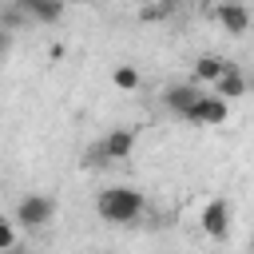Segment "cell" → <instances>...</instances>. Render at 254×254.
<instances>
[{
	"label": "cell",
	"mask_w": 254,
	"mask_h": 254,
	"mask_svg": "<svg viewBox=\"0 0 254 254\" xmlns=\"http://www.w3.org/2000/svg\"><path fill=\"white\" fill-rule=\"evenodd\" d=\"M143 206H147V198H143V190H135V187H107V190H99V198H95V214H99L103 222H111V226H131V222H139Z\"/></svg>",
	"instance_id": "1"
},
{
	"label": "cell",
	"mask_w": 254,
	"mask_h": 254,
	"mask_svg": "<svg viewBox=\"0 0 254 254\" xmlns=\"http://www.w3.org/2000/svg\"><path fill=\"white\" fill-rule=\"evenodd\" d=\"M226 115H230V99H222V95H214V91H210V95L202 91L183 119H187L190 127H222Z\"/></svg>",
	"instance_id": "2"
},
{
	"label": "cell",
	"mask_w": 254,
	"mask_h": 254,
	"mask_svg": "<svg viewBox=\"0 0 254 254\" xmlns=\"http://www.w3.org/2000/svg\"><path fill=\"white\" fill-rule=\"evenodd\" d=\"M56 218V202L48 198V194H24L20 202H16V222L24 226V230H44L48 222Z\"/></svg>",
	"instance_id": "3"
},
{
	"label": "cell",
	"mask_w": 254,
	"mask_h": 254,
	"mask_svg": "<svg viewBox=\"0 0 254 254\" xmlns=\"http://www.w3.org/2000/svg\"><path fill=\"white\" fill-rule=\"evenodd\" d=\"M214 16H218V28L226 36H246L250 24H254V16H250V8L242 0H218V12Z\"/></svg>",
	"instance_id": "4"
},
{
	"label": "cell",
	"mask_w": 254,
	"mask_h": 254,
	"mask_svg": "<svg viewBox=\"0 0 254 254\" xmlns=\"http://www.w3.org/2000/svg\"><path fill=\"white\" fill-rule=\"evenodd\" d=\"M198 222H202V230H206L210 238H226V230H230V202H226V198H210V202L202 206Z\"/></svg>",
	"instance_id": "5"
},
{
	"label": "cell",
	"mask_w": 254,
	"mask_h": 254,
	"mask_svg": "<svg viewBox=\"0 0 254 254\" xmlns=\"http://www.w3.org/2000/svg\"><path fill=\"white\" fill-rule=\"evenodd\" d=\"M99 147H103L107 163H119V159H127V155L135 151V131H131V127H111V131L99 139Z\"/></svg>",
	"instance_id": "6"
},
{
	"label": "cell",
	"mask_w": 254,
	"mask_h": 254,
	"mask_svg": "<svg viewBox=\"0 0 254 254\" xmlns=\"http://www.w3.org/2000/svg\"><path fill=\"white\" fill-rule=\"evenodd\" d=\"M198 95H202V91H198L194 83H171V87L163 91V103H167V111H175V115L183 119V115L190 111V103H194Z\"/></svg>",
	"instance_id": "7"
},
{
	"label": "cell",
	"mask_w": 254,
	"mask_h": 254,
	"mask_svg": "<svg viewBox=\"0 0 254 254\" xmlns=\"http://www.w3.org/2000/svg\"><path fill=\"white\" fill-rule=\"evenodd\" d=\"M210 87H214V95H222V99H242V95H246V87H250V79H246V75L230 64V67H226V71H222Z\"/></svg>",
	"instance_id": "8"
},
{
	"label": "cell",
	"mask_w": 254,
	"mask_h": 254,
	"mask_svg": "<svg viewBox=\"0 0 254 254\" xmlns=\"http://www.w3.org/2000/svg\"><path fill=\"white\" fill-rule=\"evenodd\" d=\"M226 67H230V60H222V56H210V52H206V56H198V60H194V67H190V71H194V79H198V83H214Z\"/></svg>",
	"instance_id": "9"
},
{
	"label": "cell",
	"mask_w": 254,
	"mask_h": 254,
	"mask_svg": "<svg viewBox=\"0 0 254 254\" xmlns=\"http://www.w3.org/2000/svg\"><path fill=\"white\" fill-rule=\"evenodd\" d=\"M111 83H115L119 91H135V87H139V71H135L131 64H119V67L111 71Z\"/></svg>",
	"instance_id": "10"
},
{
	"label": "cell",
	"mask_w": 254,
	"mask_h": 254,
	"mask_svg": "<svg viewBox=\"0 0 254 254\" xmlns=\"http://www.w3.org/2000/svg\"><path fill=\"white\" fill-rule=\"evenodd\" d=\"M20 238H16V222H8L4 214H0V250H12Z\"/></svg>",
	"instance_id": "11"
},
{
	"label": "cell",
	"mask_w": 254,
	"mask_h": 254,
	"mask_svg": "<svg viewBox=\"0 0 254 254\" xmlns=\"http://www.w3.org/2000/svg\"><path fill=\"white\" fill-rule=\"evenodd\" d=\"M171 8H175L171 0H167V4H155V8H143V20H167V16H171Z\"/></svg>",
	"instance_id": "12"
},
{
	"label": "cell",
	"mask_w": 254,
	"mask_h": 254,
	"mask_svg": "<svg viewBox=\"0 0 254 254\" xmlns=\"http://www.w3.org/2000/svg\"><path fill=\"white\" fill-rule=\"evenodd\" d=\"M4 48H8V32L0 28V52H4Z\"/></svg>",
	"instance_id": "13"
},
{
	"label": "cell",
	"mask_w": 254,
	"mask_h": 254,
	"mask_svg": "<svg viewBox=\"0 0 254 254\" xmlns=\"http://www.w3.org/2000/svg\"><path fill=\"white\" fill-rule=\"evenodd\" d=\"M250 246H254V234H250Z\"/></svg>",
	"instance_id": "14"
},
{
	"label": "cell",
	"mask_w": 254,
	"mask_h": 254,
	"mask_svg": "<svg viewBox=\"0 0 254 254\" xmlns=\"http://www.w3.org/2000/svg\"><path fill=\"white\" fill-rule=\"evenodd\" d=\"M250 16H254V8H250Z\"/></svg>",
	"instance_id": "15"
}]
</instances>
